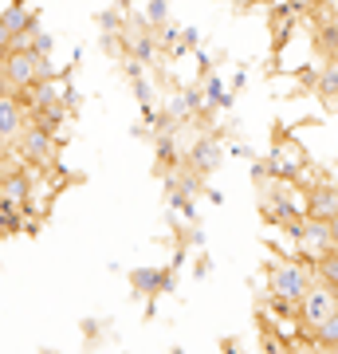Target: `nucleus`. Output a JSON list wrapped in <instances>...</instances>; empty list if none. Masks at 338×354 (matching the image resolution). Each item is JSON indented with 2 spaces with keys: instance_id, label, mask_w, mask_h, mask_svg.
I'll list each match as a JSON object with an SVG mask.
<instances>
[{
  "instance_id": "nucleus-1",
  "label": "nucleus",
  "mask_w": 338,
  "mask_h": 354,
  "mask_svg": "<svg viewBox=\"0 0 338 354\" xmlns=\"http://www.w3.org/2000/svg\"><path fill=\"white\" fill-rule=\"evenodd\" d=\"M314 279H319V272L311 260H276V264H267V295L295 307Z\"/></svg>"
},
{
  "instance_id": "nucleus-2",
  "label": "nucleus",
  "mask_w": 338,
  "mask_h": 354,
  "mask_svg": "<svg viewBox=\"0 0 338 354\" xmlns=\"http://www.w3.org/2000/svg\"><path fill=\"white\" fill-rule=\"evenodd\" d=\"M335 311H338V291L330 283H323V279H314L311 288H307V295L295 304V319H299V327L307 335H314V327L323 319H330Z\"/></svg>"
},
{
  "instance_id": "nucleus-3",
  "label": "nucleus",
  "mask_w": 338,
  "mask_h": 354,
  "mask_svg": "<svg viewBox=\"0 0 338 354\" xmlns=\"http://www.w3.org/2000/svg\"><path fill=\"white\" fill-rule=\"evenodd\" d=\"M291 241L299 244V260H323L335 244H330V221H319V216H303L299 232L291 236Z\"/></svg>"
},
{
  "instance_id": "nucleus-4",
  "label": "nucleus",
  "mask_w": 338,
  "mask_h": 354,
  "mask_svg": "<svg viewBox=\"0 0 338 354\" xmlns=\"http://www.w3.org/2000/svg\"><path fill=\"white\" fill-rule=\"evenodd\" d=\"M55 134H48V130L39 127H24L20 130V162H32L39 165V169H51L55 165Z\"/></svg>"
},
{
  "instance_id": "nucleus-5",
  "label": "nucleus",
  "mask_w": 338,
  "mask_h": 354,
  "mask_svg": "<svg viewBox=\"0 0 338 354\" xmlns=\"http://www.w3.org/2000/svg\"><path fill=\"white\" fill-rule=\"evenodd\" d=\"M307 216L319 221H335L338 216V185L335 181H314L307 189Z\"/></svg>"
},
{
  "instance_id": "nucleus-6",
  "label": "nucleus",
  "mask_w": 338,
  "mask_h": 354,
  "mask_svg": "<svg viewBox=\"0 0 338 354\" xmlns=\"http://www.w3.org/2000/svg\"><path fill=\"white\" fill-rule=\"evenodd\" d=\"M220 158H225V150H220V142L213 138V134H200V138H193V150H189V165H193V174H213L216 165H220Z\"/></svg>"
},
{
  "instance_id": "nucleus-7",
  "label": "nucleus",
  "mask_w": 338,
  "mask_h": 354,
  "mask_svg": "<svg viewBox=\"0 0 338 354\" xmlns=\"http://www.w3.org/2000/svg\"><path fill=\"white\" fill-rule=\"evenodd\" d=\"M0 67H4V75L12 79L16 91H24L36 83V51H8Z\"/></svg>"
},
{
  "instance_id": "nucleus-8",
  "label": "nucleus",
  "mask_w": 338,
  "mask_h": 354,
  "mask_svg": "<svg viewBox=\"0 0 338 354\" xmlns=\"http://www.w3.org/2000/svg\"><path fill=\"white\" fill-rule=\"evenodd\" d=\"M0 20H4V28L16 36V32H24V28L36 24V20H39V8H28V0H12V4L0 12Z\"/></svg>"
},
{
  "instance_id": "nucleus-9",
  "label": "nucleus",
  "mask_w": 338,
  "mask_h": 354,
  "mask_svg": "<svg viewBox=\"0 0 338 354\" xmlns=\"http://www.w3.org/2000/svg\"><path fill=\"white\" fill-rule=\"evenodd\" d=\"M134 288L142 291V295H162V291L173 288V276L169 272H158V268H142V272H134Z\"/></svg>"
},
{
  "instance_id": "nucleus-10",
  "label": "nucleus",
  "mask_w": 338,
  "mask_h": 354,
  "mask_svg": "<svg viewBox=\"0 0 338 354\" xmlns=\"http://www.w3.org/2000/svg\"><path fill=\"white\" fill-rule=\"evenodd\" d=\"M20 130H24V106L16 99H0V134L16 138Z\"/></svg>"
},
{
  "instance_id": "nucleus-11",
  "label": "nucleus",
  "mask_w": 338,
  "mask_h": 354,
  "mask_svg": "<svg viewBox=\"0 0 338 354\" xmlns=\"http://www.w3.org/2000/svg\"><path fill=\"white\" fill-rule=\"evenodd\" d=\"M314 95H319L323 102L338 99V59H330L326 67H319V75H314Z\"/></svg>"
},
{
  "instance_id": "nucleus-12",
  "label": "nucleus",
  "mask_w": 338,
  "mask_h": 354,
  "mask_svg": "<svg viewBox=\"0 0 338 354\" xmlns=\"http://www.w3.org/2000/svg\"><path fill=\"white\" fill-rule=\"evenodd\" d=\"M314 44L326 59H338V20H323L319 32H314Z\"/></svg>"
},
{
  "instance_id": "nucleus-13",
  "label": "nucleus",
  "mask_w": 338,
  "mask_h": 354,
  "mask_svg": "<svg viewBox=\"0 0 338 354\" xmlns=\"http://www.w3.org/2000/svg\"><path fill=\"white\" fill-rule=\"evenodd\" d=\"M311 342H314V346H323V351H338V311H335L330 319H323L319 327H314Z\"/></svg>"
},
{
  "instance_id": "nucleus-14",
  "label": "nucleus",
  "mask_w": 338,
  "mask_h": 354,
  "mask_svg": "<svg viewBox=\"0 0 338 354\" xmlns=\"http://www.w3.org/2000/svg\"><path fill=\"white\" fill-rule=\"evenodd\" d=\"M314 272H319V279H323V283H330V288L338 291V252H335V248H330L323 260H314Z\"/></svg>"
},
{
  "instance_id": "nucleus-15",
  "label": "nucleus",
  "mask_w": 338,
  "mask_h": 354,
  "mask_svg": "<svg viewBox=\"0 0 338 354\" xmlns=\"http://www.w3.org/2000/svg\"><path fill=\"white\" fill-rule=\"evenodd\" d=\"M158 162L177 165V146H173V130H158Z\"/></svg>"
},
{
  "instance_id": "nucleus-16",
  "label": "nucleus",
  "mask_w": 338,
  "mask_h": 354,
  "mask_svg": "<svg viewBox=\"0 0 338 354\" xmlns=\"http://www.w3.org/2000/svg\"><path fill=\"white\" fill-rule=\"evenodd\" d=\"M36 36H39V20L32 28H24V32H16L12 44H8V51H32L36 48Z\"/></svg>"
},
{
  "instance_id": "nucleus-17",
  "label": "nucleus",
  "mask_w": 338,
  "mask_h": 354,
  "mask_svg": "<svg viewBox=\"0 0 338 354\" xmlns=\"http://www.w3.org/2000/svg\"><path fill=\"white\" fill-rule=\"evenodd\" d=\"M169 20V0H150V8H146V24H165Z\"/></svg>"
},
{
  "instance_id": "nucleus-18",
  "label": "nucleus",
  "mask_w": 338,
  "mask_h": 354,
  "mask_svg": "<svg viewBox=\"0 0 338 354\" xmlns=\"http://www.w3.org/2000/svg\"><path fill=\"white\" fill-rule=\"evenodd\" d=\"M99 20H102V32H126V16L118 8H106Z\"/></svg>"
},
{
  "instance_id": "nucleus-19",
  "label": "nucleus",
  "mask_w": 338,
  "mask_h": 354,
  "mask_svg": "<svg viewBox=\"0 0 338 354\" xmlns=\"http://www.w3.org/2000/svg\"><path fill=\"white\" fill-rule=\"evenodd\" d=\"M200 44V32L197 28H185V32H181V51H193Z\"/></svg>"
},
{
  "instance_id": "nucleus-20",
  "label": "nucleus",
  "mask_w": 338,
  "mask_h": 354,
  "mask_svg": "<svg viewBox=\"0 0 338 354\" xmlns=\"http://www.w3.org/2000/svg\"><path fill=\"white\" fill-rule=\"evenodd\" d=\"M32 51H39V55H51V36H48V32H39V36H36V48H32Z\"/></svg>"
},
{
  "instance_id": "nucleus-21",
  "label": "nucleus",
  "mask_w": 338,
  "mask_h": 354,
  "mask_svg": "<svg viewBox=\"0 0 338 354\" xmlns=\"http://www.w3.org/2000/svg\"><path fill=\"white\" fill-rule=\"evenodd\" d=\"M8 44H12V32H8V28H4V20H0V48L8 51Z\"/></svg>"
},
{
  "instance_id": "nucleus-22",
  "label": "nucleus",
  "mask_w": 338,
  "mask_h": 354,
  "mask_svg": "<svg viewBox=\"0 0 338 354\" xmlns=\"http://www.w3.org/2000/svg\"><path fill=\"white\" fill-rule=\"evenodd\" d=\"M330 244H335V252H338V216L330 221Z\"/></svg>"
},
{
  "instance_id": "nucleus-23",
  "label": "nucleus",
  "mask_w": 338,
  "mask_h": 354,
  "mask_svg": "<svg viewBox=\"0 0 338 354\" xmlns=\"http://www.w3.org/2000/svg\"><path fill=\"white\" fill-rule=\"evenodd\" d=\"M118 8H130V0H118Z\"/></svg>"
},
{
  "instance_id": "nucleus-24",
  "label": "nucleus",
  "mask_w": 338,
  "mask_h": 354,
  "mask_svg": "<svg viewBox=\"0 0 338 354\" xmlns=\"http://www.w3.org/2000/svg\"><path fill=\"white\" fill-rule=\"evenodd\" d=\"M4 55H8V51H4V48H0V64H4Z\"/></svg>"
}]
</instances>
